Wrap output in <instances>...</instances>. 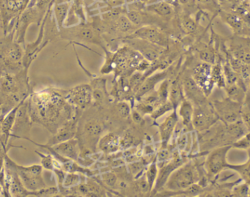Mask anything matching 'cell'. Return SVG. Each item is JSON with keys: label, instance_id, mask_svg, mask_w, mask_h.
Here are the masks:
<instances>
[{"label": "cell", "instance_id": "8d00e7d4", "mask_svg": "<svg viewBox=\"0 0 250 197\" xmlns=\"http://www.w3.org/2000/svg\"><path fill=\"white\" fill-rule=\"evenodd\" d=\"M117 110L118 111L119 115L122 118H127L129 115H131V112H132L129 106L125 102H121L117 104Z\"/></svg>", "mask_w": 250, "mask_h": 197}, {"label": "cell", "instance_id": "b9f144b4", "mask_svg": "<svg viewBox=\"0 0 250 197\" xmlns=\"http://www.w3.org/2000/svg\"><path fill=\"white\" fill-rule=\"evenodd\" d=\"M248 90L250 92V79L249 80V82H248Z\"/></svg>", "mask_w": 250, "mask_h": 197}, {"label": "cell", "instance_id": "8992f818", "mask_svg": "<svg viewBox=\"0 0 250 197\" xmlns=\"http://www.w3.org/2000/svg\"><path fill=\"white\" fill-rule=\"evenodd\" d=\"M232 145L220 147L213 149L208 155L206 162L207 175L209 178L218 175L225 169L227 168V155Z\"/></svg>", "mask_w": 250, "mask_h": 197}, {"label": "cell", "instance_id": "e0dca14e", "mask_svg": "<svg viewBox=\"0 0 250 197\" xmlns=\"http://www.w3.org/2000/svg\"><path fill=\"white\" fill-rule=\"evenodd\" d=\"M179 122V116L176 109L164 120L162 124H160L159 130H160V139L163 145H167V142L170 140Z\"/></svg>", "mask_w": 250, "mask_h": 197}, {"label": "cell", "instance_id": "d6986e66", "mask_svg": "<svg viewBox=\"0 0 250 197\" xmlns=\"http://www.w3.org/2000/svg\"><path fill=\"white\" fill-rule=\"evenodd\" d=\"M194 107L192 103L189 100H183L179 105V115L182 118V124L185 129H194L192 125L193 119Z\"/></svg>", "mask_w": 250, "mask_h": 197}, {"label": "cell", "instance_id": "60d3db41", "mask_svg": "<svg viewBox=\"0 0 250 197\" xmlns=\"http://www.w3.org/2000/svg\"><path fill=\"white\" fill-rule=\"evenodd\" d=\"M154 152V148L151 145H148V146H146L144 148V155H151V153Z\"/></svg>", "mask_w": 250, "mask_h": 197}, {"label": "cell", "instance_id": "74e56055", "mask_svg": "<svg viewBox=\"0 0 250 197\" xmlns=\"http://www.w3.org/2000/svg\"><path fill=\"white\" fill-rule=\"evenodd\" d=\"M104 89H99V88L93 89L92 88V101H95V104H100L104 102L105 99V94Z\"/></svg>", "mask_w": 250, "mask_h": 197}, {"label": "cell", "instance_id": "f1b7e54d", "mask_svg": "<svg viewBox=\"0 0 250 197\" xmlns=\"http://www.w3.org/2000/svg\"><path fill=\"white\" fill-rule=\"evenodd\" d=\"M37 154L39 155L41 158V165L42 166V168L48 171H54L55 167H58L57 165V161H54V157L52 155H45V154L41 153L37 151Z\"/></svg>", "mask_w": 250, "mask_h": 197}, {"label": "cell", "instance_id": "6da1fadb", "mask_svg": "<svg viewBox=\"0 0 250 197\" xmlns=\"http://www.w3.org/2000/svg\"><path fill=\"white\" fill-rule=\"evenodd\" d=\"M4 167L6 170L17 175L23 186L29 192H38L47 187L42 177L43 168L41 164H34L32 166L19 165L6 154Z\"/></svg>", "mask_w": 250, "mask_h": 197}, {"label": "cell", "instance_id": "ac0fdd59", "mask_svg": "<svg viewBox=\"0 0 250 197\" xmlns=\"http://www.w3.org/2000/svg\"><path fill=\"white\" fill-rule=\"evenodd\" d=\"M121 148L120 139L114 133H110L101 138L98 143V148L104 153H114Z\"/></svg>", "mask_w": 250, "mask_h": 197}, {"label": "cell", "instance_id": "d4e9b609", "mask_svg": "<svg viewBox=\"0 0 250 197\" xmlns=\"http://www.w3.org/2000/svg\"><path fill=\"white\" fill-rule=\"evenodd\" d=\"M104 131V127L99 122L89 120L84 125V132L89 137L95 138L101 135Z\"/></svg>", "mask_w": 250, "mask_h": 197}, {"label": "cell", "instance_id": "836d02e7", "mask_svg": "<svg viewBox=\"0 0 250 197\" xmlns=\"http://www.w3.org/2000/svg\"><path fill=\"white\" fill-rule=\"evenodd\" d=\"M144 164L142 161H134V162L129 163L128 165V170L129 173L133 177H136V176L139 175L144 172Z\"/></svg>", "mask_w": 250, "mask_h": 197}, {"label": "cell", "instance_id": "3957f363", "mask_svg": "<svg viewBox=\"0 0 250 197\" xmlns=\"http://www.w3.org/2000/svg\"><path fill=\"white\" fill-rule=\"evenodd\" d=\"M220 120L212 102L206 101L194 109L192 125L194 129L200 133L208 130Z\"/></svg>", "mask_w": 250, "mask_h": 197}, {"label": "cell", "instance_id": "7a4b0ae2", "mask_svg": "<svg viewBox=\"0 0 250 197\" xmlns=\"http://www.w3.org/2000/svg\"><path fill=\"white\" fill-rule=\"evenodd\" d=\"M199 180V173L194 164H182L170 175L165 187L170 192H179L188 189Z\"/></svg>", "mask_w": 250, "mask_h": 197}, {"label": "cell", "instance_id": "83f0119b", "mask_svg": "<svg viewBox=\"0 0 250 197\" xmlns=\"http://www.w3.org/2000/svg\"><path fill=\"white\" fill-rule=\"evenodd\" d=\"M80 175L73 173V172H69L66 174L65 178H64V183H63V190L72 189V188L80 184Z\"/></svg>", "mask_w": 250, "mask_h": 197}, {"label": "cell", "instance_id": "5b68a950", "mask_svg": "<svg viewBox=\"0 0 250 197\" xmlns=\"http://www.w3.org/2000/svg\"><path fill=\"white\" fill-rule=\"evenodd\" d=\"M226 51L236 60L250 66V38L236 35L226 41Z\"/></svg>", "mask_w": 250, "mask_h": 197}, {"label": "cell", "instance_id": "d6a6232c", "mask_svg": "<svg viewBox=\"0 0 250 197\" xmlns=\"http://www.w3.org/2000/svg\"><path fill=\"white\" fill-rule=\"evenodd\" d=\"M173 109V107L172 105L171 102L170 101H166L164 104H160L158 108L153 111L152 117L154 119L158 118L159 117L163 115V114L167 112V111Z\"/></svg>", "mask_w": 250, "mask_h": 197}, {"label": "cell", "instance_id": "4fadbf2b", "mask_svg": "<svg viewBox=\"0 0 250 197\" xmlns=\"http://www.w3.org/2000/svg\"><path fill=\"white\" fill-rule=\"evenodd\" d=\"M183 89L188 100L195 106L201 105L207 101V96L194 80L192 76H186L182 80Z\"/></svg>", "mask_w": 250, "mask_h": 197}, {"label": "cell", "instance_id": "4316f807", "mask_svg": "<svg viewBox=\"0 0 250 197\" xmlns=\"http://www.w3.org/2000/svg\"><path fill=\"white\" fill-rule=\"evenodd\" d=\"M158 167L156 163L153 162L150 164L146 172L145 177L146 178L147 182L149 185L150 189L151 191L154 189V184L156 183V180L158 175Z\"/></svg>", "mask_w": 250, "mask_h": 197}, {"label": "cell", "instance_id": "484cf974", "mask_svg": "<svg viewBox=\"0 0 250 197\" xmlns=\"http://www.w3.org/2000/svg\"><path fill=\"white\" fill-rule=\"evenodd\" d=\"M241 119L248 128V131H250V92L249 90L247 92L246 96L242 102Z\"/></svg>", "mask_w": 250, "mask_h": 197}, {"label": "cell", "instance_id": "9a60e30c", "mask_svg": "<svg viewBox=\"0 0 250 197\" xmlns=\"http://www.w3.org/2000/svg\"><path fill=\"white\" fill-rule=\"evenodd\" d=\"M26 96L23 98V100L20 101L17 105L15 106L7 114L5 117L3 119L2 122L1 124V143L2 146L6 148L7 146V142H8L9 138L11 136L12 131H13V126H14L15 122H16V115H17L18 111L21 106L22 105L25 100H26Z\"/></svg>", "mask_w": 250, "mask_h": 197}, {"label": "cell", "instance_id": "30bf717a", "mask_svg": "<svg viewBox=\"0 0 250 197\" xmlns=\"http://www.w3.org/2000/svg\"><path fill=\"white\" fill-rule=\"evenodd\" d=\"M65 100L78 108H86L92 101V88L89 85L76 87L67 92Z\"/></svg>", "mask_w": 250, "mask_h": 197}, {"label": "cell", "instance_id": "f35d334b", "mask_svg": "<svg viewBox=\"0 0 250 197\" xmlns=\"http://www.w3.org/2000/svg\"><path fill=\"white\" fill-rule=\"evenodd\" d=\"M171 156L172 155L171 154H170V151L166 149V148H162V149L159 151L157 155V160H158L160 163H163L165 162V161H167V160L170 159Z\"/></svg>", "mask_w": 250, "mask_h": 197}, {"label": "cell", "instance_id": "ba28073f", "mask_svg": "<svg viewBox=\"0 0 250 197\" xmlns=\"http://www.w3.org/2000/svg\"><path fill=\"white\" fill-rule=\"evenodd\" d=\"M125 42L128 45L140 53L149 63L155 62L160 59L164 51L163 47L156 45L152 43L136 38H125Z\"/></svg>", "mask_w": 250, "mask_h": 197}, {"label": "cell", "instance_id": "277c9868", "mask_svg": "<svg viewBox=\"0 0 250 197\" xmlns=\"http://www.w3.org/2000/svg\"><path fill=\"white\" fill-rule=\"evenodd\" d=\"M212 104L223 123L232 124L241 120L242 103L236 102L227 97L222 100H215Z\"/></svg>", "mask_w": 250, "mask_h": 197}, {"label": "cell", "instance_id": "7c38bea8", "mask_svg": "<svg viewBox=\"0 0 250 197\" xmlns=\"http://www.w3.org/2000/svg\"><path fill=\"white\" fill-rule=\"evenodd\" d=\"M74 36L83 42L101 45L102 41L100 37L99 29L94 23H83L75 26L73 29Z\"/></svg>", "mask_w": 250, "mask_h": 197}, {"label": "cell", "instance_id": "52a82bcc", "mask_svg": "<svg viewBox=\"0 0 250 197\" xmlns=\"http://www.w3.org/2000/svg\"><path fill=\"white\" fill-rule=\"evenodd\" d=\"M213 65L198 63L192 69V77L207 97L211 94L215 83L213 79Z\"/></svg>", "mask_w": 250, "mask_h": 197}, {"label": "cell", "instance_id": "603a6c76", "mask_svg": "<svg viewBox=\"0 0 250 197\" xmlns=\"http://www.w3.org/2000/svg\"><path fill=\"white\" fill-rule=\"evenodd\" d=\"M169 94L170 95V101L173 108L176 109L178 105H179L180 101H183L182 100L184 94L183 85H182V81H181L179 77L175 79L172 83L171 87H170Z\"/></svg>", "mask_w": 250, "mask_h": 197}, {"label": "cell", "instance_id": "4dcf8cb0", "mask_svg": "<svg viewBox=\"0 0 250 197\" xmlns=\"http://www.w3.org/2000/svg\"><path fill=\"white\" fill-rule=\"evenodd\" d=\"M227 168H231L235 171L239 172V174L245 179V181L250 185V161L243 166L228 165Z\"/></svg>", "mask_w": 250, "mask_h": 197}, {"label": "cell", "instance_id": "9c48e42d", "mask_svg": "<svg viewBox=\"0 0 250 197\" xmlns=\"http://www.w3.org/2000/svg\"><path fill=\"white\" fill-rule=\"evenodd\" d=\"M129 38H136L152 43L166 48L168 45V37L163 29L156 26H144L138 27Z\"/></svg>", "mask_w": 250, "mask_h": 197}, {"label": "cell", "instance_id": "f546056e", "mask_svg": "<svg viewBox=\"0 0 250 197\" xmlns=\"http://www.w3.org/2000/svg\"><path fill=\"white\" fill-rule=\"evenodd\" d=\"M70 2L62 3V4H58L56 7L55 14L57 17L58 24L60 26L62 25L63 22L67 18V13L70 8Z\"/></svg>", "mask_w": 250, "mask_h": 197}, {"label": "cell", "instance_id": "8fae6325", "mask_svg": "<svg viewBox=\"0 0 250 197\" xmlns=\"http://www.w3.org/2000/svg\"><path fill=\"white\" fill-rule=\"evenodd\" d=\"M182 164H183V161L179 153H176L173 155V159L171 161L167 162V164H164L160 167L158 171V175L154 184V189H153L155 192H158L159 190L165 187L170 175Z\"/></svg>", "mask_w": 250, "mask_h": 197}, {"label": "cell", "instance_id": "7402d4cb", "mask_svg": "<svg viewBox=\"0 0 250 197\" xmlns=\"http://www.w3.org/2000/svg\"><path fill=\"white\" fill-rule=\"evenodd\" d=\"M198 54L200 60L204 63L214 65L217 63V53L211 45L201 44L198 48Z\"/></svg>", "mask_w": 250, "mask_h": 197}, {"label": "cell", "instance_id": "1f68e13d", "mask_svg": "<svg viewBox=\"0 0 250 197\" xmlns=\"http://www.w3.org/2000/svg\"><path fill=\"white\" fill-rule=\"evenodd\" d=\"M102 181L110 188H115L117 186L118 177L117 175L113 172H108V173H104L101 175Z\"/></svg>", "mask_w": 250, "mask_h": 197}, {"label": "cell", "instance_id": "e575fe53", "mask_svg": "<svg viewBox=\"0 0 250 197\" xmlns=\"http://www.w3.org/2000/svg\"><path fill=\"white\" fill-rule=\"evenodd\" d=\"M136 187V189L143 194H146L148 192H151L149 185H148V182H147L145 175L143 176V177H138V180H137Z\"/></svg>", "mask_w": 250, "mask_h": 197}, {"label": "cell", "instance_id": "2e32d148", "mask_svg": "<svg viewBox=\"0 0 250 197\" xmlns=\"http://www.w3.org/2000/svg\"><path fill=\"white\" fill-rule=\"evenodd\" d=\"M53 151L70 161H76L79 157V145L77 139H70L51 146Z\"/></svg>", "mask_w": 250, "mask_h": 197}, {"label": "cell", "instance_id": "d590c367", "mask_svg": "<svg viewBox=\"0 0 250 197\" xmlns=\"http://www.w3.org/2000/svg\"><path fill=\"white\" fill-rule=\"evenodd\" d=\"M249 184L248 183L241 185L238 187H235L232 191V196L245 197L250 195Z\"/></svg>", "mask_w": 250, "mask_h": 197}, {"label": "cell", "instance_id": "5bb4252c", "mask_svg": "<svg viewBox=\"0 0 250 197\" xmlns=\"http://www.w3.org/2000/svg\"><path fill=\"white\" fill-rule=\"evenodd\" d=\"M144 10L152 13L167 22H172L176 16L175 6L165 1H156L146 4L144 7Z\"/></svg>", "mask_w": 250, "mask_h": 197}, {"label": "cell", "instance_id": "cb8c5ba5", "mask_svg": "<svg viewBox=\"0 0 250 197\" xmlns=\"http://www.w3.org/2000/svg\"><path fill=\"white\" fill-rule=\"evenodd\" d=\"M228 97L236 102L242 103L246 96L247 90L240 84L228 85L225 88Z\"/></svg>", "mask_w": 250, "mask_h": 197}, {"label": "cell", "instance_id": "ffe728a7", "mask_svg": "<svg viewBox=\"0 0 250 197\" xmlns=\"http://www.w3.org/2000/svg\"><path fill=\"white\" fill-rule=\"evenodd\" d=\"M167 75V71H163L151 77L147 78L146 79H144V82L137 90L136 96L141 98L148 92H151L158 82L166 79Z\"/></svg>", "mask_w": 250, "mask_h": 197}, {"label": "cell", "instance_id": "7bdbcfd3", "mask_svg": "<svg viewBox=\"0 0 250 197\" xmlns=\"http://www.w3.org/2000/svg\"><path fill=\"white\" fill-rule=\"evenodd\" d=\"M1 189H1V186H0V193H1Z\"/></svg>", "mask_w": 250, "mask_h": 197}, {"label": "cell", "instance_id": "44dd1931", "mask_svg": "<svg viewBox=\"0 0 250 197\" xmlns=\"http://www.w3.org/2000/svg\"><path fill=\"white\" fill-rule=\"evenodd\" d=\"M75 134H76V128H75L74 124L68 123L59 129L57 133L50 139L47 145L53 146V145H57L60 142L69 140V139H73Z\"/></svg>", "mask_w": 250, "mask_h": 197}, {"label": "cell", "instance_id": "ab89813d", "mask_svg": "<svg viewBox=\"0 0 250 197\" xmlns=\"http://www.w3.org/2000/svg\"><path fill=\"white\" fill-rule=\"evenodd\" d=\"M131 117H132V120H133V121L135 122V123L140 124V123H142V115H141V112H139L138 110H133V111L131 112Z\"/></svg>", "mask_w": 250, "mask_h": 197}]
</instances>
